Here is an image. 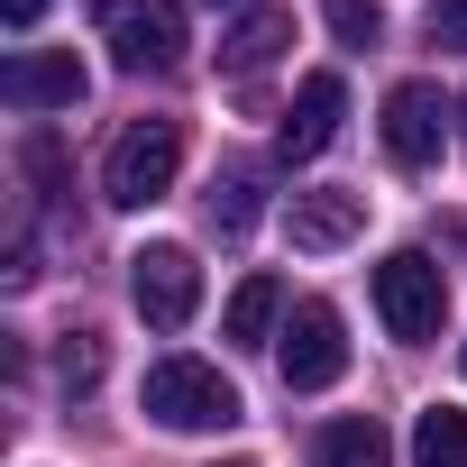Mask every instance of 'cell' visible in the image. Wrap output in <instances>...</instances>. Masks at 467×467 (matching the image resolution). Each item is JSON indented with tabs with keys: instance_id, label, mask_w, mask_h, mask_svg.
Masks as SVG:
<instances>
[{
	"instance_id": "cell-1",
	"label": "cell",
	"mask_w": 467,
	"mask_h": 467,
	"mask_svg": "<svg viewBox=\"0 0 467 467\" xmlns=\"http://www.w3.org/2000/svg\"><path fill=\"white\" fill-rule=\"evenodd\" d=\"M138 403H147L156 431H229V421H248L239 385H229L211 358H156L147 385H138Z\"/></svg>"
},
{
	"instance_id": "cell-2",
	"label": "cell",
	"mask_w": 467,
	"mask_h": 467,
	"mask_svg": "<svg viewBox=\"0 0 467 467\" xmlns=\"http://www.w3.org/2000/svg\"><path fill=\"white\" fill-rule=\"evenodd\" d=\"M174 174H183V119H129V129L110 138L101 202L147 211V202H165V192H174Z\"/></svg>"
},
{
	"instance_id": "cell-3",
	"label": "cell",
	"mask_w": 467,
	"mask_h": 467,
	"mask_svg": "<svg viewBox=\"0 0 467 467\" xmlns=\"http://www.w3.org/2000/svg\"><path fill=\"white\" fill-rule=\"evenodd\" d=\"M376 312H385V330L394 339H440V321H449V275L421 257V248H394L385 266H376Z\"/></svg>"
},
{
	"instance_id": "cell-4",
	"label": "cell",
	"mask_w": 467,
	"mask_h": 467,
	"mask_svg": "<svg viewBox=\"0 0 467 467\" xmlns=\"http://www.w3.org/2000/svg\"><path fill=\"white\" fill-rule=\"evenodd\" d=\"M101 37L119 74H174L183 65V0H101Z\"/></svg>"
},
{
	"instance_id": "cell-5",
	"label": "cell",
	"mask_w": 467,
	"mask_h": 467,
	"mask_svg": "<svg viewBox=\"0 0 467 467\" xmlns=\"http://www.w3.org/2000/svg\"><path fill=\"white\" fill-rule=\"evenodd\" d=\"M129 294H138L147 330H183V321L202 312V257H192L183 239H147V248L129 257Z\"/></svg>"
},
{
	"instance_id": "cell-6",
	"label": "cell",
	"mask_w": 467,
	"mask_h": 467,
	"mask_svg": "<svg viewBox=\"0 0 467 467\" xmlns=\"http://www.w3.org/2000/svg\"><path fill=\"white\" fill-rule=\"evenodd\" d=\"M275 367H285L294 394L339 385V376H348V330H339V312H330V303H303V312L285 321V339H275Z\"/></svg>"
},
{
	"instance_id": "cell-7",
	"label": "cell",
	"mask_w": 467,
	"mask_h": 467,
	"mask_svg": "<svg viewBox=\"0 0 467 467\" xmlns=\"http://www.w3.org/2000/svg\"><path fill=\"white\" fill-rule=\"evenodd\" d=\"M440 147H449V101H440V83H394L385 92V156L394 165H440Z\"/></svg>"
},
{
	"instance_id": "cell-8",
	"label": "cell",
	"mask_w": 467,
	"mask_h": 467,
	"mask_svg": "<svg viewBox=\"0 0 467 467\" xmlns=\"http://www.w3.org/2000/svg\"><path fill=\"white\" fill-rule=\"evenodd\" d=\"M339 119H348V83H339V74H303V92H294L285 129H275V156H285V165H312V156L339 138Z\"/></svg>"
},
{
	"instance_id": "cell-9",
	"label": "cell",
	"mask_w": 467,
	"mask_h": 467,
	"mask_svg": "<svg viewBox=\"0 0 467 467\" xmlns=\"http://www.w3.org/2000/svg\"><path fill=\"white\" fill-rule=\"evenodd\" d=\"M0 101L10 110H74L83 101V65L56 56V47H28V56L0 65Z\"/></svg>"
},
{
	"instance_id": "cell-10",
	"label": "cell",
	"mask_w": 467,
	"mask_h": 467,
	"mask_svg": "<svg viewBox=\"0 0 467 467\" xmlns=\"http://www.w3.org/2000/svg\"><path fill=\"white\" fill-rule=\"evenodd\" d=\"M285 229H294V248L330 257V248H348L358 229H367V192H348V183H321V192H294Z\"/></svg>"
},
{
	"instance_id": "cell-11",
	"label": "cell",
	"mask_w": 467,
	"mask_h": 467,
	"mask_svg": "<svg viewBox=\"0 0 467 467\" xmlns=\"http://www.w3.org/2000/svg\"><path fill=\"white\" fill-rule=\"evenodd\" d=\"M285 37H294V10H248L239 28L220 37V65H229V74H266Z\"/></svg>"
},
{
	"instance_id": "cell-12",
	"label": "cell",
	"mask_w": 467,
	"mask_h": 467,
	"mask_svg": "<svg viewBox=\"0 0 467 467\" xmlns=\"http://www.w3.org/2000/svg\"><path fill=\"white\" fill-rule=\"evenodd\" d=\"M275 321H285V285H275V275H248L239 294H229V321H220V330L239 339V348H266V339H285Z\"/></svg>"
},
{
	"instance_id": "cell-13",
	"label": "cell",
	"mask_w": 467,
	"mask_h": 467,
	"mask_svg": "<svg viewBox=\"0 0 467 467\" xmlns=\"http://www.w3.org/2000/svg\"><path fill=\"white\" fill-rule=\"evenodd\" d=\"M312 467H394V440L358 412V421H330V431L312 440Z\"/></svg>"
},
{
	"instance_id": "cell-14",
	"label": "cell",
	"mask_w": 467,
	"mask_h": 467,
	"mask_svg": "<svg viewBox=\"0 0 467 467\" xmlns=\"http://www.w3.org/2000/svg\"><path fill=\"white\" fill-rule=\"evenodd\" d=\"M412 467H467V412L458 403H431L412 421Z\"/></svg>"
},
{
	"instance_id": "cell-15",
	"label": "cell",
	"mask_w": 467,
	"mask_h": 467,
	"mask_svg": "<svg viewBox=\"0 0 467 467\" xmlns=\"http://www.w3.org/2000/svg\"><path fill=\"white\" fill-rule=\"evenodd\" d=\"M321 19H330V37H339V47H358V56L385 37V10H376V0H321Z\"/></svg>"
},
{
	"instance_id": "cell-16",
	"label": "cell",
	"mask_w": 467,
	"mask_h": 467,
	"mask_svg": "<svg viewBox=\"0 0 467 467\" xmlns=\"http://www.w3.org/2000/svg\"><path fill=\"white\" fill-rule=\"evenodd\" d=\"M248 220H257V183H248V174H229V183H211V229H229V239H239Z\"/></svg>"
},
{
	"instance_id": "cell-17",
	"label": "cell",
	"mask_w": 467,
	"mask_h": 467,
	"mask_svg": "<svg viewBox=\"0 0 467 467\" xmlns=\"http://www.w3.org/2000/svg\"><path fill=\"white\" fill-rule=\"evenodd\" d=\"M56 376H65L74 394H92V385H101V339H92V330H74V339L56 348Z\"/></svg>"
},
{
	"instance_id": "cell-18",
	"label": "cell",
	"mask_w": 467,
	"mask_h": 467,
	"mask_svg": "<svg viewBox=\"0 0 467 467\" xmlns=\"http://www.w3.org/2000/svg\"><path fill=\"white\" fill-rule=\"evenodd\" d=\"M421 37H431V47H458V56H467V0H431Z\"/></svg>"
},
{
	"instance_id": "cell-19",
	"label": "cell",
	"mask_w": 467,
	"mask_h": 467,
	"mask_svg": "<svg viewBox=\"0 0 467 467\" xmlns=\"http://www.w3.org/2000/svg\"><path fill=\"white\" fill-rule=\"evenodd\" d=\"M0 19H10V28H37V19H47V0H0Z\"/></svg>"
},
{
	"instance_id": "cell-20",
	"label": "cell",
	"mask_w": 467,
	"mask_h": 467,
	"mask_svg": "<svg viewBox=\"0 0 467 467\" xmlns=\"http://www.w3.org/2000/svg\"><path fill=\"white\" fill-rule=\"evenodd\" d=\"M229 467H248V458H229Z\"/></svg>"
},
{
	"instance_id": "cell-21",
	"label": "cell",
	"mask_w": 467,
	"mask_h": 467,
	"mask_svg": "<svg viewBox=\"0 0 467 467\" xmlns=\"http://www.w3.org/2000/svg\"><path fill=\"white\" fill-rule=\"evenodd\" d=\"M458 110H467V101H458Z\"/></svg>"
}]
</instances>
